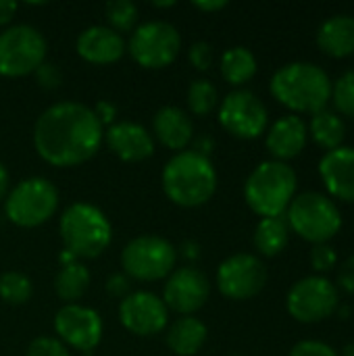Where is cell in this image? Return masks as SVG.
I'll return each mask as SVG.
<instances>
[{"instance_id":"6da1fadb","label":"cell","mask_w":354,"mask_h":356,"mask_svg":"<svg viewBox=\"0 0 354 356\" xmlns=\"http://www.w3.org/2000/svg\"><path fill=\"white\" fill-rule=\"evenodd\" d=\"M100 142L102 123L81 102L52 104L33 125V146L54 167H75L90 161Z\"/></svg>"},{"instance_id":"7a4b0ae2","label":"cell","mask_w":354,"mask_h":356,"mask_svg":"<svg viewBox=\"0 0 354 356\" xmlns=\"http://www.w3.org/2000/svg\"><path fill=\"white\" fill-rule=\"evenodd\" d=\"M271 94L277 102L298 113L315 115L328 108L332 98V79L328 71L315 63L294 60L280 67L271 77Z\"/></svg>"},{"instance_id":"3957f363","label":"cell","mask_w":354,"mask_h":356,"mask_svg":"<svg viewBox=\"0 0 354 356\" xmlns=\"http://www.w3.org/2000/svg\"><path fill=\"white\" fill-rule=\"evenodd\" d=\"M163 190L167 198L179 207H200L209 202L217 190L215 167L209 156L196 150H184L165 165Z\"/></svg>"},{"instance_id":"277c9868","label":"cell","mask_w":354,"mask_h":356,"mask_svg":"<svg viewBox=\"0 0 354 356\" xmlns=\"http://www.w3.org/2000/svg\"><path fill=\"white\" fill-rule=\"evenodd\" d=\"M296 171L282 161H263L244 184L246 204L259 217H282L296 196Z\"/></svg>"},{"instance_id":"5b68a950","label":"cell","mask_w":354,"mask_h":356,"mask_svg":"<svg viewBox=\"0 0 354 356\" xmlns=\"http://www.w3.org/2000/svg\"><path fill=\"white\" fill-rule=\"evenodd\" d=\"M58 229L67 252L79 259H96L108 248L113 238V227L106 215L88 202L71 204L63 213Z\"/></svg>"},{"instance_id":"8992f818","label":"cell","mask_w":354,"mask_h":356,"mask_svg":"<svg viewBox=\"0 0 354 356\" xmlns=\"http://www.w3.org/2000/svg\"><path fill=\"white\" fill-rule=\"evenodd\" d=\"M284 217L290 232L311 244H328L342 229L338 204L321 192H303L294 196Z\"/></svg>"},{"instance_id":"52a82bcc","label":"cell","mask_w":354,"mask_h":356,"mask_svg":"<svg viewBox=\"0 0 354 356\" xmlns=\"http://www.w3.org/2000/svg\"><path fill=\"white\" fill-rule=\"evenodd\" d=\"M58 207L56 188L44 177L23 179L6 196L4 213L19 227H38L48 221Z\"/></svg>"},{"instance_id":"ba28073f","label":"cell","mask_w":354,"mask_h":356,"mask_svg":"<svg viewBox=\"0 0 354 356\" xmlns=\"http://www.w3.org/2000/svg\"><path fill=\"white\" fill-rule=\"evenodd\" d=\"M340 307V292L325 275H309L296 282L286 298L290 317L300 323H319L330 319Z\"/></svg>"},{"instance_id":"9c48e42d","label":"cell","mask_w":354,"mask_h":356,"mask_svg":"<svg viewBox=\"0 0 354 356\" xmlns=\"http://www.w3.org/2000/svg\"><path fill=\"white\" fill-rule=\"evenodd\" d=\"M177 252L173 244L159 236L134 238L121 252L125 273L140 282H156L167 277L175 267Z\"/></svg>"},{"instance_id":"30bf717a","label":"cell","mask_w":354,"mask_h":356,"mask_svg":"<svg viewBox=\"0 0 354 356\" xmlns=\"http://www.w3.org/2000/svg\"><path fill=\"white\" fill-rule=\"evenodd\" d=\"M46 40L31 25H13L0 33V75L21 77L35 73L44 63Z\"/></svg>"},{"instance_id":"8fae6325","label":"cell","mask_w":354,"mask_h":356,"mask_svg":"<svg viewBox=\"0 0 354 356\" xmlns=\"http://www.w3.org/2000/svg\"><path fill=\"white\" fill-rule=\"evenodd\" d=\"M182 48L179 31L167 21H148L129 38L131 58L146 69H161L175 60Z\"/></svg>"},{"instance_id":"7c38bea8","label":"cell","mask_w":354,"mask_h":356,"mask_svg":"<svg viewBox=\"0 0 354 356\" xmlns=\"http://www.w3.org/2000/svg\"><path fill=\"white\" fill-rule=\"evenodd\" d=\"M219 123L240 140H255L265 134L269 113L263 100L250 90H234L219 106Z\"/></svg>"},{"instance_id":"4fadbf2b","label":"cell","mask_w":354,"mask_h":356,"mask_svg":"<svg viewBox=\"0 0 354 356\" xmlns=\"http://www.w3.org/2000/svg\"><path fill=\"white\" fill-rule=\"evenodd\" d=\"M267 284V267L255 254H234L217 271L219 292L230 300H248L261 294Z\"/></svg>"},{"instance_id":"5bb4252c","label":"cell","mask_w":354,"mask_h":356,"mask_svg":"<svg viewBox=\"0 0 354 356\" xmlns=\"http://www.w3.org/2000/svg\"><path fill=\"white\" fill-rule=\"evenodd\" d=\"M58 338L75 350L90 353L102 340V319L94 309L81 305H67L54 317Z\"/></svg>"},{"instance_id":"9a60e30c","label":"cell","mask_w":354,"mask_h":356,"mask_svg":"<svg viewBox=\"0 0 354 356\" xmlns=\"http://www.w3.org/2000/svg\"><path fill=\"white\" fill-rule=\"evenodd\" d=\"M211 294L207 275L194 267H182L173 271L163 290V302L179 315H192L200 311Z\"/></svg>"},{"instance_id":"2e32d148","label":"cell","mask_w":354,"mask_h":356,"mask_svg":"<svg viewBox=\"0 0 354 356\" xmlns=\"http://www.w3.org/2000/svg\"><path fill=\"white\" fill-rule=\"evenodd\" d=\"M123 327L136 336H154L167 327V307L152 292H134L119 305Z\"/></svg>"},{"instance_id":"e0dca14e","label":"cell","mask_w":354,"mask_h":356,"mask_svg":"<svg viewBox=\"0 0 354 356\" xmlns=\"http://www.w3.org/2000/svg\"><path fill=\"white\" fill-rule=\"evenodd\" d=\"M319 177L330 198L354 202V146L330 150L319 161Z\"/></svg>"},{"instance_id":"ac0fdd59","label":"cell","mask_w":354,"mask_h":356,"mask_svg":"<svg viewBox=\"0 0 354 356\" xmlns=\"http://www.w3.org/2000/svg\"><path fill=\"white\" fill-rule=\"evenodd\" d=\"M307 140H309V127L305 119L292 113V115H284L269 127L265 144L273 161L286 163L305 150Z\"/></svg>"},{"instance_id":"d6986e66","label":"cell","mask_w":354,"mask_h":356,"mask_svg":"<svg viewBox=\"0 0 354 356\" xmlns=\"http://www.w3.org/2000/svg\"><path fill=\"white\" fill-rule=\"evenodd\" d=\"M106 144L113 150V154H117L121 161L127 163L146 161L154 152L152 136L142 125L131 121L113 123L106 129Z\"/></svg>"},{"instance_id":"ffe728a7","label":"cell","mask_w":354,"mask_h":356,"mask_svg":"<svg viewBox=\"0 0 354 356\" xmlns=\"http://www.w3.org/2000/svg\"><path fill=\"white\" fill-rule=\"evenodd\" d=\"M125 42L121 33L104 25H92L77 38V54L94 65H108L123 56Z\"/></svg>"},{"instance_id":"44dd1931","label":"cell","mask_w":354,"mask_h":356,"mask_svg":"<svg viewBox=\"0 0 354 356\" xmlns=\"http://www.w3.org/2000/svg\"><path fill=\"white\" fill-rule=\"evenodd\" d=\"M152 129L154 136L161 140V144L171 150L186 148L194 136L192 119L186 115V111L177 106H163L152 119Z\"/></svg>"},{"instance_id":"7402d4cb","label":"cell","mask_w":354,"mask_h":356,"mask_svg":"<svg viewBox=\"0 0 354 356\" xmlns=\"http://www.w3.org/2000/svg\"><path fill=\"white\" fill-rule=\"evenodd\" d=\"M317 46L323 54L344 58L354 54V17L334 15L317 29Z\"/></svg>"},{"instance_id":"603a6c76","label":"cell","mask_w":354,"mask_h":356,"mask_svg":"<svg viewBox=\"0 0 354 356\" xmlns=\"http://www.w3.org/2000/svg\"><path fill=\"white\" fill-rule=\"evenodd\" d=\"M307 127H309V136L313 138V142L321 146L325 152L344 146L346 123L336 111L332 108L317 111L315 115H311V123Z\"/></svg>"},{"instance_id":"cb8c5ba5","label":"cell","mask_w":354,"mask_h":356,"mask_svg":"<svg viewBox=\"0 0 354 356\" xmlns=\"http://www.w3.org/2000/svg\"><path fill=\"white\" fill-rule=\"evenodd\" d=\"M207 342V325L196 317L177 319L167 334V346L179 356H194Z\"/></svg>"},{"instance_id":"d4e9b609","label":"cell","mask_w":354,"mask_h":356,"mask_svg":"<svg viewBox=\"0 0 354 356\" xmlns=\"http://www.w3.org/2000/svg\"><path fill=\"white\" fill-rule=\"evenodd\" d=\"M290 242V227L286 217H265L255 229V248L263 257H277Z\"/></svg>"},{"instance_id":"484cf974","label":"cell","mask_w":354,"mask_h":356,"mask_svg":"<svg viewBox=\"0 0 354 356\" xmlns=\"http://www.w3.org/2000/svg\"><path fill=\"white\" fill-rule=\"evenodd\" d=\"M257 73V58L246 46L227 48L221 56V75L232 86L250 81Z\"/></svg>"},{"instance_id":"4316f807","label":"cell","mask_w":354,"mask_h":356,"mask_svg":"<svg viewBox=\"0 0 354 356\" xmlns=\"http://www.w3.org/2000/svg\"><path fill=\"white\" fill-rule=\"evenodd\" d=\"M90 286V271L81 263H69L63 265V269L54 277V290L58 298L67 300L69 305L86 294Z\"/></svg>"},{"instance_id":"83f0119b","label":"cell","mask_w":354,"mask_h":356,"mask_svg":"<svg viewBox=\"0 0 354 356\" xmlns=\"http://www.w3.org/2000/svg\"><path fill=\"white\" fill-rule=\"evenodd\" d=\"M219 102V92L211 79H194L188 88V106L194 115L204 117L213 113Z\"/></svg>"},{"instance_id":"f1b7e54d","label":"cell","mask_w":354,"mask_h":356,"mask_svg":"<svg viewBox=\"0 0 354 356\" xmlns=\"http://www.w3.org/2000/svg\"><path fill=\"white\" fill-rule=\"evenodd\" d=\"M336 113L340 117L354 119V71H344L336 81H332V98Z\"/></svg>"},{"instance_id":"f546056e","label":"cell","mask_w":354,"mask_h":356,"mask_svg":"<svg viewBox=\"0 0 354 356\" xmlns=\"http://www.w3.org/2000/svg\"><path fill=\"white\" fill-rule=\"evenodd\" d=\"M0 296L8 305H23L31 298V282L17 271H8L0 277Z\"/></svg>"},{"instance_id":"4dcf8cb0","label":"cell","mask_w":354,"mask_h":356,"mask_svg":"<svg viewBox=\"0 0 354 356\" xmlns=\"http://www.w3.org/2000/svg\"><path fill=\"white\" fill-rule=\"evenodd\" d=\"M106 19L111 23V29L119 31H131L138 23V6L129 0H113L104 8Z\"/></svg>"},{"instance_id":"1f68e13d","label":"cell","mask_w":354,"mask_h":356,"mask_svg":"<svg viewBox=\"0 0 354 356\" xmlns=\"http://www.w3.org/2000/svg\"><path fill=\"white\" fill-rule=\"evenodd\" d=\"M309 261H311V267L319 275H323V273L332 271L338 265V252H336V248L330 242L328 244H313Z\"/></svg>"},{"instance_id":"d6a6232c","label":"cell","mask_w":354,"mask_h":356,"mask_svg":"<svg viewBox=\"0 0 354 356\" xmlns=\"http://www.w3.org/2000/svg\"><path fill=\"white\" fill-rule=\"evenodd\" d=\"M290 356H340L338 350L325 342L319 340H303L298 344H294V348L290 350Z\"/></svg>"},{"instance_id":"836d02e7","label":"cell","mask_w":354,"mask_h":356,"mask_svg":"<svg viewBox=\"0 0 354 356\" xmlns=\"http://www.w3.org/2000/svg\"><path fill=\"white\" fill-rule=\"evenodd\" d=\"M27 356H69V353L54 338H35L27 348Z\"/></svg>"},{"instance_id":"e575fe53","label":"cell","mask_w":354,"mask_h":356,"mask_svg":"<svg viewBox=\"0 0 354 356\" xmlns=\"http://www.w3.org/2000/svg\"><path fill=\"white\" fill-rule=\"evenodd\" d=\"M213 58H215V52H213V46H211L209 42H196V44L190 46V63H192L198 71L211 69Z\"/></svg>"},{"instance_id":"d590c367","label":"cell","mask_w":354,"mask_h":356,"mask_svg":"<svg viewBox=\"0 0 354 356\" xmlns=\"http://www.w3.org/2000/svg\"><path fill=\"white\" fill-rule=\"evenodd\" d=\"M35 79H38V83H40L44 90H54V88L61 86L63 73H61L58 65H54V63H42V65L35 69Z\"/></svg>"},{"instance_id":"8d00e7d4","label":"cell","mask_w":354,"mask_h":356,"mask_svg":"<svg viewBox=\"0 0 354 356\" xmlns=\"http://www.w3.org/2000/svg\"><path fill=\"white\" fill-rule=\"evenodd\" d=\"M336 288L338 292L342 290L346 294H354V254L340 265L336 275Z\"/></svg>"},{"instance_id":"74e56055","label":"cell","mask_w":354,"mask_h":356,"mask_svg":"<svg viewBox=\"0 0 354 356\" xmlns=\"http://www.w3.org/2000/svg\"><path fill=\"white\" fill-rule=\"evenodd\" d=\"M94 115H96V119H98L100 123H111V121H113V117L117 115V108H115V104H111V102L102 100V102H98V104H96Z\"/></svg>"},{"instance_id":"f35d334b","label":"cell","mask_w":354,"mask_h":356,"mask_svg":"<svg viewBox=\"0 0 354 356\" xmlns=\"http://www.w3.org/2000/svg\"><path fill=\"white\" fill-rule=\"evenodd\" d=\"M106 288H108V292H111L113 296H123V294L129 290V280H127L125 275H113V277L108 280Z\"/></svg>"},{"instance_id":"ab89813d","label":"cell","mask_w":354,"mask_h":356,"mask_svg":"<svg viewBox=\"0 0 354 356\" xmlns=\"http://www.w3.org/2000/svg\"><path fill=\"white\" fill-rule=\"evenodd\" d=\"M17 10V2L13 0H0V25H6Z\"/></svg>"},{"instance_id":"60d3db41","label":"cell","mask_w":354,"mask_h":356,"mask_svg":"<svg viewBox=\"0 0 354 356\" xmlns=\"http://www.w3.org/2000/svg\"><path fill=\"white\" fill-rule=\"evenodd\" d=\"M194 6H196L198 10H204V13H213V10L225 8L227 2H225V0H196Z\"/></svg>"},{"instance_id":"b9f144b4","label":"cell","mask_w":354,"mask_h":356,"mask_svg":"<svg viewBox=\"0 0 354 356\" xmlns=\"http://www.w3.org/2000/svg\"><path fill=\"white\" fill-rule=\"evenodd\" d=\"M6 190H8V173H6V167L0 163V200L6 196Z\"/></svg>"},{"instance_id":"7bdbcfd3","label":"cell","mask_w":354,"mask_h":356,"mask_svg":"<svg viewBox=\"0 0 354 356\" xmlns=\"http://www.w3.org/2000/svg\"><path fill=\"white\" fill-rule=\"evenodd\" d=\"M184 257L196 259V257H198V246H196L194 242H186V244H184Z\"/></svg>"},{"instance_id":"ee69618b","label":"cell","mask_w":354,"mask_h":356,"mask_svg":"<svg viewBox=\"0 0 354 356\" xmlns=\"http://www.w3.org/2000/svg\"><path fill=\"white\" fill-rule=\"evenodd\" d=\"M340 356H354V342H348V344H344V348L338 353Z\"/></svg>"},{"instance_id":"f6af8a7d","label":"cell","mask_w":354,"mask_h":356,"mask_svg":"<svg viewBox=\"0 0 354 356\" xmlns=\"http://www.w3.org/2000/svg\"><path fill=\"white\" fill-rule=\"evenodd\" d=\"M154 6H161V8H165V6H173L175 2L173 0H169V2H152Z\"/></svg>"}]
</instances>
